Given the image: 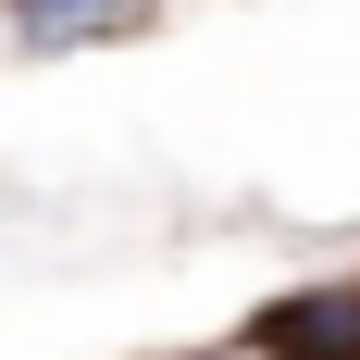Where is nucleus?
I'll return each mask as SVG.
<instances>
[{"mask_svg": "<svg viewBox=\"0 0 360 360\" xmlns=\"http://www.w3.org/2000/svg\"><path fill=\"white\" fill-rule=\"evenodd\" d=\"M249 360H360V274L274 286V298L249 311Z\"/></svg>", "mask_w": 360, "mask_h": 360, "instance_id": "obj_1", "label": "nucleus"}, {"mask_svg": "<svg viewBox=\"0 0 360 360\" xmlns=\"http://www.w3.org/2000/svg\"><path fill=\"white\" fill-rule=\"evenodd\" d=\"M0 13L25 25V50H87V37H124L149 0H0Z\"/></svg>", "mask_w": 360, "mask_h": 360, "instance_id": "obj_2", "label": "nucleus"}]
</instances>
